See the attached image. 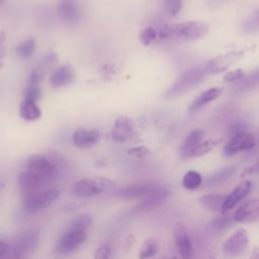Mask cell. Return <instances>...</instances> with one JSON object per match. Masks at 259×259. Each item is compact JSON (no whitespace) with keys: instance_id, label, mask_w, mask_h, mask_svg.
Here are the masks:
<instances>
[{"instance_id":"1","label":"cell","mask_w":259,"mask_h":259,"mask_svg":"<svg viewBox=\"0 0 259 259\" xmlns=\"http://www.w3.org/2000/svg\"><path fill=\"white\" fill-rule=\"evenodd\" d=\"M92 224V218L88 213L75 217L66 227L59 238L56 251L60 255H69L75 252L87 239V230Z\"/></svg>"},{"instance_id":"2","label":"cell","mask_w":259,"mask_h":259,"mask_svg":"<svg viewBox=\"0 0 259 259\" xmlns=\"http://www.w3.org/2000/svg\"><path fill=\"white\" fill-rule=\"evenodd\" d=\"M208 30L207 24L201 21H184L161 27L158 36L172 41H191L201 38Z\"/></svg>"},{"instance_id":"3","label":"cell","mask_w":259,"mask_h":259,"mask_svg":"<svg viewBox=\"0 0 259 259\" xmlns=\"http://www.w3.org/2000/svg\"><path fill=\"white\" fill-rule=\"evenodd\" d=\"M40 189L53 183L60 174V165L55 159L46 155H32L26 163L25 169Z\"/></svg>"},{"instance_id":"4","label":"cell","mask_w":259,"mask_h":259,"mask_svg":"<svg viewBox=\"0 0 259 259\" xmlns=\"http://www.w3.org/2000/svg\"><path fill=\"white\" fill-rule=\"evenodd\" d=\"M39 234L36 230L24 232L14 244L2 243L0 246L1 259H26L37 248Z\"/></svg>"},{"instance_id":"5","label":"cell","mask_w":259,"mask_h":259,"mask_svg":"<svg viewBox=\"0 0 259 259\" xmlns=\"http://www.w3.org/2000/svg\"><path fill=\"white\" fill-rule=\"evenodd\" d=\"M207 65L192 68L183 73L165 92L166 98H173L181 95L201 83L209 74Z\"/></svg>"},{"instance_id":"6","label":"cell","mask_w":259,"mask_h":259,"mask_svg":"<svg viewBox=\"0 0 259 259\" xmlns=\"http://www.w3.org/2000/svg\"><path fill=\"white\" fill-rule=\"evenodd\" d=\"M60 196V190L57 188H45L25 194L22 207L27 213L38 212L50 206Z\"/></svg>"},{"instance_id":"7","label":"cell","mask_w":259,"mask_h":259,"mask_svg":"<svg viewBox=\"0 0 259 259\" xmlns=\"http://www.w3.org/2000/svg\"><path fill=\"white\" fill-rule=\"evenodd\" d=\"M110 185L111 181L108 178H83L74 183L72 192L76 197L87 198L102 193Z\"/></svg>"},{"instance_id":"8","label":"cell","mask_w":259,"mask_h":259,"mask_svg":"<svg viewBox=\"0 0 259 259\" xmlns=\"http://www.w3.org/2000/svg\"><path fill=\"white\" fill-rule=\"evenodd\" d=\"M256 144L255 137L248 132L240 131L234 133L230 140L226 143L223 153L225 156L230 157L243 151H249L254 148Z\"/></svg>"},{"instance_id":"9","label":"cell","mask_w":259,"mask_h":259,"mask_svg":"<svg viewBox=\"0 0 259 259\" xmlns=\"http://www.w3.org/2000/svg\"><path fill=\"white\" fill-rule=\"evenodd\" d=\"M249 245V235L245 229L236 230L225 242L222 249L229 257H238L242 255Z\"/></svg>"},{"instance_id":"10","label":"cell","mask_w":259,"mask_h":259,"mask_svg":"<svg viewBox=\"0 0 259 259\" xmlns=\"http://www.w3.org/2000/svg\"><path fill=\"white\" fill-rule=\"evenodd\" d=\"M174 243L182 259H191L193 256L192 242L187 229L182 224H177L174 228Z\"/></svg>"},{"instance_id":"11","label":"cell","mask_w":259,"mask_h":259,"mask_svg":"<svg viewBox=\"0 0 259 259\" xmlns=\"http://www.w3.org/2000/svg\"><path fill=\"white\" fill-rule=\"evenodd\" d=\"M169 196V191L167 188L156 185L154 189L136 205V211H148L153 208H156L160 204H162L167 197Z\"/></svg>"},{"instance_id":"12","label":"cell","mask_w":259,"mask_h":259,"mask_svg":"<svg viewBox=\"0 0 259 259\" xmlns=\"http://www.w3.org/2000/svg\"><path fill=\"white\" fill-rule=\"evenodd\" d=\"M235 222L252 223L259 219V198L248 199L235 210L233 214Z\"/></svg>"},{"instance_id":"13","label":"cell","mask_w":259,"mask_h":259,"mask_svg":"<svg viewBox=\"0 0 259 259\" xmlns=\"http://www.w3.org/2000/svg\"><path fill=\"white\" fill-rule=\"evenodd\" d=\"M57 62H58V55L54 52L48 53L30 72L29 83L38 85L42 81L47 73L50 72L56 66Z\"/></svg>"},{"instance_id":"14","label":"cell","mask_w":259,"mask_h":259,"mask_svg":"<svg viewBox=\"0 0 259 259\" xmlns=\"http://www.w3.org/2000/svg\"><path fill=\"white\" fill-rule=\"evenodd\" d=\"M135 123L126 116H119L115 119L112 130L111 137L117 143H125L134 135Z\"/></svg>"},{"instance_id":"15","label":"cell","mask_w":259,"mask_h":259,"mask_svg":"<svg viewBox=\"0 0 259 259\" xmlns=\"http://www.w3.org/2000/svg\"><path fill=\"white\" fill-rule=\"evenodd\" d=\"M58 14L60 18L70 25L76 24L80 20V9L76 0H60L58 4Z\"/></svg>"},{"instance_id":"16","label":"cell","mask_w":259,"mask_h":259,"mask_svg":"<svg viewBox=\"0 0 259 259\" xmlns=\"http://www.w3.org/2000/svg\"><path fill=\"white\" fill-rule=\"evenodd\" d=\"M252 188V183L250 180H245L238 184L231 193H229L226 196L225 202L223 204L222 211L226 212L232 208H234L244 197L247 196V194L250 192Z\"/></svg>"},{"instance_id":"17","label":"cell","mask_w":259,"mask_h":259,"mask_svg":"<svg viewBox=\"0 0 259 259\" xmlns=\"http://www.w3.org/2000/svg\"><path fill=\"white\" fill-rule=\"evenodd\" d=\"M100 140V133L97 130L78 127L73 133V143L78 148H89Z\"/></svg>"},{"instance_id":"18","label":"cell","mask_w":259,"mask_h":259,"mask_svg":"<svg viewBox=\"0 0 259 259\" xmlns=\"http://www.w3.org/2000/svg\"><path fill=\"white\" fill-rule=\"evenodd\" d=\"M75 78L74 70L69 65H63L56 68L50 77V83L53 88H62L70 85Z\"/></svg>"},{"instance_id":"19","label":"cell","mask_w":259,"mask_h":259,"mask_svg":"<svg viewBox=\"0 0 259 259\" xmlns=\"http://www.w3.org/2000/svg\"><path fill=\"white\" fill-rule=\"evenodd\" d=\"M222 92H223L222 88H219V87H212V88H208V89L202 91L198 96H196L192 100V102L188 106V113L193 114V113L197 112L203 106H205L207 103L217 99L222 94Z\"/></svg>"},{"instance_id":"20","label":"cell","mask_w":259,"mask_h":259,"mask_svg":"<svg viewBox=\"0 0 259 259\" xmlns=\"http://www.w3.org/2000/svg\"><path fill=\"white\" fill-rule=\"evenodd\" d=\"M204 132L200 128L191 131L183 140L179 152L182 158H189L192 151L203 141Z\"/></svg>"},{"instance_id":"21","label":"cell","mask_w":259,"mask_h":259,"mask_svg":"<svg viewBox=\"0 0 259 259\" xmlns=\"http://www.w3.org/2000/svg\"><path fill=\"white\" fill-rule=\"evenodd\" d=\"M155 186L156 185L150 184V183L127 185L118 191V196L124 199L144 198L154 189Z\"/></svg>"},{"instance_id":"22","label":"cell","mask_w":259,"mask_h":259,"mask_svg":"<svg viewBox=\"0 0 259 259\" xmlns=\"http://www.w3.org/2000/svg\"><path fill=\"white\" fill-rule=\"evenodd\" d=\"M19 115L26 121H34L40 118L41 110L35 101L23 99L19 106Z\"/></svg>"},{"instance_id":"23","label":"cell","mask_w":259,"mask_h":259,"mask_svg":"<svg viewBox=\"0 0 259 259\" xmlns=\"http://www.w3.org/2000/svg\"><path fill=\"white\" fill-rule=\"evenodd\" d=\"M259 86V69L240 80L233 88L235 94H243Z\"/></svg>"},{"instance_id":"24","label":"cell","mask_w":259,"mask_h":259,"mask_svg":"<svg viewBox=\"0 0 259 259\" xmlns=\"http://www.w3.org/2000/svg\"><path fill=\"white\" fill-rule=\"evenodd\" d=\"M227 195H223L221 193H207L199 197L200 203L209 210L212 211H222L223 204L225 202Z\"/></svg>"},{"instance_id":"25","label":"cell","mask_w":259,"mask_h":259,"mask_svg":"<svg viewBox=\"0 0 259 259\" xmlns=\"http://www.w3.org/2000/svg\"><path fill=\"white\" fill-rule=\"evenodd\" d=\"M236 171V166H227L223 169H220L219 171L211 174L205 181V185L208 187H214L222 183H224L226 180H228Z\"/></svg>"},{"instance_id":"26","label":"cell","mask_w":259,"mask_h":259,"mask_svg":"<svg viewBox=\"0 0 259 259\" xmlns=\"http://www.w3.org/2000/svg\"><path fill=\"white\" fill-rule=\"evenodd\" d=\"M202 183V177L199 172L195 170L187 171L182 178V186L188 190L197 189Z\"/></svg>"},{"instance_id":"27","label":"cell","mask_w":259,"mask_h":259,"mask_svg":"<svg viewBox=\"0 0 259 259\" xmlns=\"http://www.w3.org/2000/svg\"><path fill=\"white\" fill-rule=\"evenodd\" d=\"M35 52V40L33 38H27L21 41L16 47V54L21 59H29Z\"/></svg>"},{"instance_id":"28","label":"cell","mask_w":259,"mask_h":259,"mask_svg":"<svg viewBox=\"0 0 259 259\" xmlns=\"http://www.w3.org/2000/svg\"><path fill=\"white\" fill-rule=\"evenodd\" d=\"M158 251V247L155 241L153 240H147L144 242L140 249L139 258L140 259H150L156 255Z\"/></svg>"},{"instance_id":"29","label":"cell","mask_w":259,"mask_h":259,"mask_svg":"<svg viewBox=\"0 0 259 259\" xmlns=\"http://www.w3.org/2000/svg\"><path fill=\"white\" fill-rule=\"evenodd\" d=\"M243 30L246 33H253L259 30V9L244 21Z\"/></svg>"},{"instance_id":"30","label":"cell","mask_w":259,"mask_h":259,"mask_svg":"<svg viewBox=\"0 0 259 259\" xmlns=\"http://www.w3.org/2000/svg\"><path fill=\"white\" fill-rule=\"evenodd\" d=\"M219 143L218 140H207V141H202L191 153L190 157H199L202 156L206 153H208L209 151H211L217 144Z\"/></svg>"},{"instance_id":"31","label":"cell","mask_w":259,"mask_h":259,"mask_svg":"<svg viewBox=\"0 0 259 259\" xmlns=\"http://www.w3.org/2000/svg\"><path fill=\"white\" fill-rule=\"evenodd\" d=\"M164 9L169 16H176L183 7V0H163Z\"/></svg>"},{"instance_id":"32","label":"cell","mask_w":259,"mask_h":259,"mask_svg":"<svg viewBox=\"0 0 259 259\" xmlns=\"http://www.w3.org/2000/svg\"><path fill=\"white\" fill-rule=\"evenodd\" d=\"M158 37V31L153 27H147L143 29L139 35L140 41L144 46H150Z\"/></svg>"},{"instance_id":"33","label":"cell","mask_w":259,"mask_h":259,"mask_svg":"<svg viewBox=\"0 0 259 259\" xmlns=\"http://www.w3.org/2000/svg\"><path fill=\"white\" fill-rule=\"evenodd\" d=\"M40 97V89L36 84H28L23 92V99L37 101Z\"/></svg>"},{"instance_id":"34","label":"cell","mask_w":259,"mask_h":259,"mask_svg":"<svg viewBox=\"0 0 259 259\" xmlns=\"http://www.w3.org/2000/svg\"><path fill=\"white\" fill-rule=\"evenodd\" d=\"M110 256H111V246L109 244H103L95 250L93 259H109Z\"/></svg>"},{"instance_id":"35","label":"cell","mask_w":259,"mask_h":259,"mask_svg":"<svg viewBox=\"0 0 259 259\" xmlns=\"http://www.w3.org/2000/svg\"><path fill=\"white\" fill-rule=\"evenodd\" d=\"M244 77H245V72L241 69H237L227 73L224 77V80L226 82H236V81L242 80Z\"/></svg>"},{"instance_id":"36","label":"cell","mask_w":259,"mask_h":259,"mask_svg":"<svg viewBox=\"0 0 259 259\" xmlns=\"http://www.w3.org/2000/svg\"><path fill=\"white\" fill-rule=\"evenodd\" d=\"M231 223V219L228 215H222V217H218L214 220L211 221V226L212 228L217 229V230H223L225 229L229 224Z\"/></svg>"},{"instance_id":"37","label":"cell","mask_w":259,"mask_h":259,"mask_svg":"<svg viewBox=\"0 0 259 259\" xmlns=\"http://www.w3.org/2000/svg\"><path fill=\"white\" fill-rule=\"evenodd\" d=\"M127 154L131 155V156L142 158V157L148 156L150 154V150L146 147H135V148L128 149Z\"/></svg>"},{"instance_id":"38","label":"cell","mask_w":259,"mask_h":259,"mask_svg":"<svg viewBox=\"0 0 259 259\" xmlns=\"http://www.w3.org/2000/svg\"><path fill=\"white\" fill-rule=\"evenodd\" d=\"M249 259H259V247L255 248L252 253H251V256Z\"/></svg>"},{"instance_id":"39","label":"cell","mask_w":259,"mask_h":259,"mask_svg":"<svg viewBox=\"0 0 259 259\" xmlns=\"http://www.w3.org/2000/svg\"><path fill=\"white\" fill-rule=\"evenodd\" d=\"M253 171H254V172H256V173H259V160H258V162L256 163V165L254 166Z\"/></svg>"},{"instance_id":"40","label":"cell","mask_w":259,"mask_h":259,"mask_svg":"<svg viewBox=\"0 0 259 259\" xmlns=\"http://www.w3.org/2000/svg\"><path fill=\"white\" fill-rule=\"evenodd\" d=\"M172 259H177V257H173V258H172Z\"/></svg>"},{"instance_id":"41","label":"cell","mask_w":259,"mask_h":259,"mask_svg":"<svg viewBox=\"0 0 259 259\" xmlns=\"http://www.w3.org/2000/svg\"><path fill=\"white\" fill-rule=\"evenodd\" d=\"M210 259H214V258H210Z\"/></svg>"},{"instance_id":"42","label":"cell","mask_w":259,"mask_h":259,"mask_svg":"<svg viewBox=\"0 0 259 259\" xmlns=\"http://www.w3.org/2000/svg\"><path fill=\"white\" fill-rule=\"evenodd\" d=\"M223 1H224V0H223Z\"/></svg>"}]
</instances>
